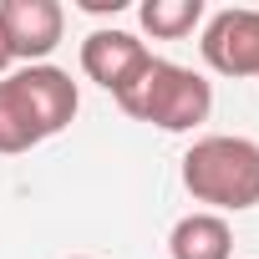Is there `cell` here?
I'll list each match as a JSON object with an SVG mask.
<instances>
[{
    "instance_id": "cell-4",
    "label": "cell",
    "mask_w": 259,
    "mask_h": 259,
    "mask_svg": "<svg viewBox=\"0 0 259 259\" xmlns=\"http://www.w3.org/2000/svg\"><path fill=\"white\" fill-rule=\"evenodd\" d=\"M198 51L219 76H259V11L229 6V11L208 16Z\"/></svg>"
},
{
    "instance_id": "cell-2",
    "label": "cell",
    "mask_w": 259,
    "mask_h": 259,
    "mask_svg": "<svg viewBox=\"0 0 259 259\" xmlns=\"http://www.w3.org/2000/svg\"><path fill=\"white\" fill-rule=\"evenodd\" d=\"M183 188L208 213H244L259 203V143L254 138H198L183 153Z\"/></svg>"
},
{
    "instance_id": "cell-3",
    "label": "cell",
    "mask_w": 259,
    "mask_h": 259,
    "mask_svg": "<svg viewBox=\"0 0 259 259\" xmlns=\"http://www.w3.org/2000/svg\"><path fill=\"white\" fill-rule=\"evenodd\" d=\"M117 107L127 117H138V122L163 127V133H193V127L208 122V112H213V87L193 66L153 56L148 71L117 97Z\"/></svg>"
},
{
    "instance_id": "cell-9",
    "label": "cell",
    "mask_w": 259,
    "mask_h": 259,
    "mask_svg": "<svg viewBox=\"0 0 259 259\" xmlns=\"http://www.w3.org/2000/svg\"><path fill=\"white\" fill-rule=\"evenodd\" d=\"M76 6L92 16H117V11H127V0H76Z\"/></svg>"
},
{
    "instance_id": "cell-10",
    "label": "cell",
    "mask_w": 259,
    "mask_h": 259,
    "mask_svg": "<svg viewBox=\"0 0 259 259\" xmlns=\"http://www.w3.org/2000/svg\"><path fill=\"white\" fill-rule=\"evenodd\" d=\"M11 66H16V61H11V46H6V31H0V76H11Z\"/></svg>"
},
{
    "instance_id": "cell-8",
    "label": "cell",
    "mask_w": 259,
    "mask_h": 259,
    "mask_svg": "<svg viewBox=\"0 0 259 259\" xmlns=\"http://www.w3.org/2000/svg\"><path fill=\"white\" fill-rule=\"evenodd\" d=\"M138 21L153 41H183L203 26V0H143Z\"/></svg>"
},
{
    "instance_id": "cell-1",
    "label": "cell",
    "mask_w": 259,
    "mask_h": 259,
    "mask_svg": "<svg viewBox=\"0 0 259 259\" xmlns=\"http://www.w3.org/2000/svg\"><path fill=\"white\" fill-rule=\"evenodd\" d=\"M76 107H81V92H76L71 71H61L51 61L0 76V158L31 153L36 143L66 133Z\"/></svg>"
},
{
    "instance_id": "cell-5",
    "label": "cell",
    "mask_w": 259,
    "mask_h": 259,
    "mask_svg": "<svg viewBox=\"0 0 259 259\" xmlns=\"http://www.w3.org/2000/svg\"><path fill=\"white\" fill-rule=\"evenodd\" d=\"M0 31H6L11 61L41 66L66 31V11L56 0H0Z\"/></svg>"
},
{
    "instance_id": "cell-11",
    "label": "cell",
    "mask_w": 259,
    "mask_h": 259,
    "mask_svg": "<svg viewBox=\"0 0 259 259\" xmlns=\"http://www.w3.org/2000/svg\"><path fill=\"white\" fill-rule=\"evenodd\" d=\"M71 259H92V254H71Z\"/></svg>"
},
{
    "instance_id": "cell-6",
    "label": "cell",
    "mask_w": 259,
    "mask_h": 259,
    "mask_svg": "<svg viewBox=\"0 0 259 259\" xmlns=\"http://www.w3.org/2000/svg\"><path fill=\"white\" fill-rule=\"evenodd\" d=\"M148 61H153V51L133 31H117V26H102V31H92L81 41V71H87V81H97L112 97H122L127 87H133L148 71Z\"/></svg>"
},
{
    "instance_id": "cell-7",
    "label": "cell",
    "mask_w": 259,
    "mask_h": 259,
    "mask_svg": "<svg viewBox=\"0 0 259 259\" xmlns=\"http://www.w3.org/2000/svg\"><path fill=\"white\" fill-rule=\"evenodd\" d=\"M168 254L173 259H234V229L224 213H183L168 234Z\"/></svg>"
}]
</instances>
